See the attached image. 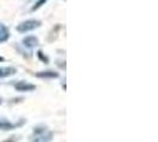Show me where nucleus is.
Instances as JSON below:
<instances>
[{"label": "nucleus", "instance_id": "f8f14e48", "mask_svg": "<svg viewBox=\"0 0 158 142\" xmlns=\"http://www.w3.org/2000/svg\"><path fill=\"white\" fill-rule=\"evenodd\" d=\"M13 139H11V140H8V141H4V142H16V141H18L19 139H16V136H12Z\"/></svg>", "mask_w": 158, "mask_h": 142}, {"label": "nucleus", "instance_id": "1a4fd4ad", "mask_svg": "<svg viewBox=\"0 0 158 142\" xmlns=\"http://www.w3.org/2000/svg\"><path fill=\"white\" fill-rule=\"evenodd\" d=\"M45 131H48V128L45 127V125H37V127H35L33 128V134L31 135V136H37V135H40V134H43V133H45Z\"/></svg>", "mask_w": 158, "mask_h": 142}, {"label": "nucleus", "instance_id": "9d476101", "mask_svg": "<svg viewBox=\"0 0 158 142\" xmlns=\"http://www.w3.org/2000/svg\"><path fill=\"white\" fill-rule=\"evenodd\" d=\"M48 0H38L33 6H32V8H31V11H36V10H38V8H40L45 2H46Z\"/></svg>", "mask_w": 158, "mask_h": 142}, {"label": "nucleus", "instance_id": "6e6552de", "mask_svg": "<svg viewBox=\"0 0 158 142\" xmlns=\"http://www.w3.org/2000/svg\"><path fill=\"white\" fill-rule=\"evenodd\" d=\"M52 136V133L50 131H45L40 135H37V136H30V141L31 142H44L46 140H50Z\"/></svg>", "mask_w": 158, "mask_h": 142}, {"label": "nucleus", "instance_id": "20e7f679", "mask_svg": "<svg viewBox=\"0 0 158 142\" xmlns=\"http://www.w3.org/2000/svg\"><path fill=\"white\" fill-rule=\"evenodd\" d=\"M21 44H23V46L32 50V49H35L36 46H38L40 41H38V38L35 37V36H27V37H25V38L21 41Z\"/></svg>", "mask_w": 158, "mask_h": 142}, {"label": "nucleus", "instance_id": "39448f33", "mask_svg": "<svg viewBox=\"0 0 158 142\" xmlns=\"http://www.w3.org/2000/svg\"><path fill=\"white\" fill-rule=\"evenodd\" d=\"M19 124H21V123H19ZM19 124L12 123V122L8 121V120L5 119V117H0V130H2V131H10V130H13V129H16Z\"/></svg>", "mask_w": 158, "mask_h": 142}, {"label": "nucleus", "instance_id": "4468645a", "mask_svg": "<svg viewBox=\"0 0 158 142\" xmlns=\"http://www.w3.org/2000/svg\"><path fill=\"white\" fill-rule=\"evenodd\" d=\"M0 103H1V101H0Z\"/></svg>", "mask_w": 158, "mask_h": 142}, {"label": "nucleus", "instance_id": "ddd939ff", "mask_svg": "<svg viewBox=\"0 0 158 142\" xmlns=\"http://www.w3.org/2000/svg\"><path fill=\"white\" fill-rule=\"evenodd\" d=\"M0 62H4V58H2L1 56H0Z\"/></svg>", "mask_w": 158, "mask_h": 142}, {"label": "nucleus", "instance_id": "f03ea898", "mask_svg": "<svg viewBox=\"0 0 158 142\" xmlns=\"http://www.w3.org/2000/svg\"><path fill=\"white\" fill-rule=\"evenodd\" d=\"M13 86L19 92H30V91H35L36 90V85L35 84L25 81L16 82V83H13Z\"/></svg>", "mask_w": 158, "mask_h": 142}, {"label": "nucleus", "instance_id": "7ed1b4c3", "mask_svg": "<svg viewBox=\"0 0 158 142\" xmlns=\"http://www.w3.org/2000/svg\"><path fill=\"white\" fill-rule=\"evenodd\" d=\"M35 76L37 78H42V80H54V78H58L59 74L57 71H54V70H44V71L36 72Z\"/></svg>", "mask_w": 158, "mask_h": 142}, {"label": "nucleus", "instance_id": "0eeeda50", "mask_svg": "<svg viewBox=\"0 0 158 142\" xmlns=\"http://www.w3.org/2000/svg\"><path fill=\"white\" fill-rule=\"evenodd\" d=\"M8 38H10V30H8V27L5 24L0 23V44L7 41Z\"/></svg>", "mask_w": 158, "mask_h": 142}, {"label": "nucleus", "instance_id": "9b49d317", "mask_svg": "<svg viewBox=\"0 0 158 142\" xmlns=\"http://www.w3.org/2000/svg\"><path fill=\"white\" fill-rule=\"evenodd\" d=\"M37 56H38V58H40V59L43 62V63H45V64H48V63H49V58H48V57H46V56L43 53V51H40H40L37 52Z\"/></svg>", "mask_w": 158, "mask_h": 142}, {"label": "nucleus", "instance_id": "423d86ee", "mask_svg": "<svg viewBox=\"0 0 158 142\" xmlns=\"http://www.w3.org/2000/svg\"><path fill=\"white\" fill-rule=\"evenodd\" d=\"M17 74V69L13 66H4L0 68V78H6Z\"/></svg>", "mask_w": 158, "mask_h": 142}, {"label": "nucleus", "instance_id": "f257e3e1", "mask_svg": "<svg viewBox=\"0 0 158 142\" xmlns=\"http://www.w3.org/2000/svg\"><path fill=\"white\" fill-rule=\"evenodd\" d=\"M40 26V21L37 19H27L25 21H21L18 24V26L16 27V30L19 33H27L30 31H33L36 29H38Z\"/></svg>", "mask_w": 158, "mask_h": 142}]
</instances>
